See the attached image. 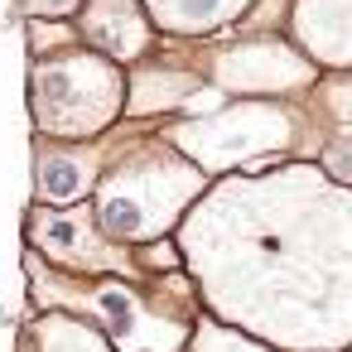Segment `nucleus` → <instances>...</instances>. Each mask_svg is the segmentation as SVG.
Wrapping results in <instances>:
<instances>
[{"instance_id": "12", "label": "nucleus", "mask_w": 352, "mask_h": 352, "mask_svg": "<svg viewBox=\"0 0 352 352\" xmlns=\"http://www.w3.org/2000/svg\"><path fill=\"white\" fill-rule=\"evenodd\" d=\"M251 6L256 0H140L155 34H169V39H208L217 30H232Z\"/></svg>"}, {"instance_id": "5", "label": "nucleus", "mask_w": 352, "mask_h": 352, "mask_svg": "<svg viewBox=\"0 0 352 352\" xmlns=\"http://www.w3.org/2000/svg\"><path fill=\"white\" fill-rule=\"evenodd\" d=\"M126 68L107 54L73 44L30 68V116L49 140H102L121 126Z\"/></svg>"}, {"instance_id": "13", "label": "nucleus", "mask_w": 352, "mask_h": 352, "mask_svg": "<svg viewBox=\"0 0 352 352\" xmlns=\"http://www.w3.org/2000/svg\"><path fill=\"white\" fill-rule=\"evenodd\" d=\"M20 347H25V352H116V347L102 338V328H92L87 318L63 314V309L34 314V323L20 333Z\"/></svg>"}, {"instance_id": "8", "label": "nucleus", "mask_w": 352, "mask_h": 352, "mask_svg": "<svg viewBox=\"0 0 352 352\" xmlns=\"http://www.w3.org/2000/svg\"><path fill=\"white\" fill-rule=\"evenodd\" d=\"M107 150H111L107 135L102 140H49V135H39L34 140V203L39 208L87 203L97 179H102Z\"/></svg>"}, {"instance_id": "1", "label": "nucleus", "mask_w": 352, "mask_h": 352, "mask_svg": "<svg viewBox=\"0 0 352 352\" xmlns=\"http://www.w3.org/2000/svg\"><path fill=\"white\" fill-rule=\"evenodd\" d=\"M174 241L212 318L275 352H352V184L314 160L212 179Z\"/></svg>"}, {"instance_id": "9", "label": "nucleus", "mask_w": 352, "mask_h": 352, "mask_svg": "<svg viewBox=\"0 0 352 352\" xmlns=\"http://www.w3.org/2000/svg\"><path fill=\"white\" fill-rule=\"evenodd\" d=\"M285 30L318 73H352V0H289Z\"/></svg>"}, {"instance_id": "2", "label": "nucleus", "mask_w": 352, "mask_h": 352, "mask_svg": "<svg viewBox=\"0 0 352 352\" xmlns=\"http://www.w3.org/2000/svg\"><path fill=\"white\" fill-rule=\"evenodd\" d=\"M34 309H63L102 328L116 352H184L193 318L203 314L188 270L169 275H68L34 251L25 256Z\"/></svg>"}, {"instance_id": "4", "label": "nucleus", "mask_w": 352, "mask_h": 352, "mask_svg": "<svg viewBox=\"0 0 352 352\" xmlns=\"http://www.w3.org/2000/svg\"><path fill=\"white\" fill-rule=\"evenodd\" d=\"M314 111L299 102H270V97H236L188 121H164L160 135L184 150L208 179L222 174H256L265 164L285 160H314L323 145V131L309 126Z\"/></svg>"}, {"instance_id": "7", "label": "nucleus", "mask_w": 352, "mask_h": 352, "mask_svg": "<svg viewBox=\"0 0 352 352\" xmlns=\"http://www.w3.org/2000/svg\"><path fill=\"white\" fill-rule=\"evenodd\" d=\"M30 251L68 275H131L140 280L145 270L135 265L131 246H116L111 236H102L92 203H73V208H30Z\"/></svg>"}, {"instance_id": "14", "label": "nucleus", "mask_w": 352, "mask_h": 352, "mask_svg": "<svg viewBox=\"0 0 352 352\" xmlns=\"http://www.w3.org/2000/svg\"><path fill=\"white\" fill-rule=\"evenodd\" d=\"M184 352H275V347L241 333V328H232V323H222V318H212V314H198Z\"/></svg>"}, {"instance_id": "15", "label": "nucleus", "mask_w": 352, "mask_h": 352, "mask_svg": "<svg viewBox=\"0 0 352 352\" xmlns=\"http://www.w3.org/2000/svg\"><path fill=\"white\" fill-rule=\"evenodd\" d=\"M73 44H82L73 20H30V54L34 58H49L58 49H73Z\"/></svg>"}, {"instance_id": "6", "label": "nucleus", "mask_w": 352, "mask_h": 352, "mask_svg": "<svg viewBox=\"0 0 352 352\" xmlns=\"http://www.w3.org/2000/svg\"><path fill=\"white\" fill-rule=\"evenodd\" d=\"M193 68L222 97L294 102V97H309L314 82H318V68L280 34H241V39H227V44H208Z\"/></svg>"}, {"instance_id": "10", "label": "nucleus", "mask_w": 352, "mask_h": 352, "mask_svg": "<svg viewBox=\"0 0 352 352\" xmlns=\"http://www.w3.org/2000/svg\"><path fill=\"white\" fill-rule=\"evenodd\" d=\"M78 25V39L97 54H107L111 63H140L160 39H155V25L145 20L140 0H82V10L73 15Z\"/></svg>"}, {"instance_id": "11", "label": "nucleus", "mask_w": 352, "mask_h": 352, "mask_svg": "<svg viewBox=\"0 0 352 352\" xmlns=\"http://www.w3.org/2000/svg\"><path fill=\"white\" fill-rule=\"evenodd\" d=\"M198 87H203V73L193 63H174V58L164 63V58H150L145 54L126 73V111H121V121L145 126V121H155L164 111H184V102Z\"/></svg>"}, {"instance_id": "16", "label": "nucleus", "mask_w": 352, "mask_h": 352, "mask_svg": "<svg viewBox=\"0 0 352 352\" xmlns=\"http://www.w3.org/2000/svg\"><path fill=\"white\" fill-rule=\"evenodd\" d=\"M20 10L30 20H73L82 10V0H20Z\"/></svg>"}, {"instance_id": "3", "label": "nucleus", "mask_w": 352, "mask_h": 352, "mask_svg": "<svg viewBox=\"0 0 352 352\" xmlns=\"http://www.w3.org/2000/svg\"><path fill=\"white\" fill-rule=\"evenodd\" d=\"M208 184L212 179L160 131L131 126L107 150L102 179L87 203L102 236H111L116 246H145L155 236H174Z\"/></svg>"}]
</instances>
